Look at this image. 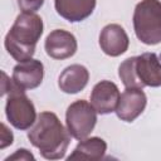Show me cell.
<instances>
[{
	"label": "cell",
	"mask_w": 161,
	"mask_h": 161,
	"mask_svg": "<svg viewBox=\"0 0 161 161\" xmlns=\"http://www.w3.org/2000/svg\"><path fill=\"white\" fill-rule=\"evenodd\" d=\"M69 132L53 112H40L35 125L28 132L30 143L47 160L63 158L69 146Z\"/></svg>",
	"instance_id": "1"
},
{
	"label": "cell",
	"mask_w": 161,
	"mask_h": 161,
	"mask_svg": "<svg viewBox=\"0 0 161 161\" xmlns=\"http://www.w3.org/2000/svg\"><path fill=\"white\" fill-rule=\"evenodd\" d=\"M43 34V20L35 13L23 11L19 14L5 35V48L18 62L31 59L35 45Z\"/></svg>",
	"instance_id": "2"
},
{
	"label": "cell",
	"mask_w": 161,
	"mask_h": 161,
	"mask_svg": "<svg viewBox=\"0 0 161 161\" xmlns=\"http://www.w3.org/2000/svg\"><path fill=\"white\" fill-rule=\"evenodd\" d=\"M133 29L138 40L147 45L161 43V1L141 0L133 13Z\"/></svg>",
	"instance_id": "3"
},
{
	"label": "cell",
	"mask_w": 161,
	"mask_h": 161,
	"mask_svg": "<svg viewBox=\"0 0 161 161\" xmlns=\"http://www.w3.org/2000/svg\"><path fill=\"white\" fill-rule=\"evenodd\" d=\"M24 91L14 83L5 104L6 118L18 130H28L36 121L35 107Z\"/></svg>",
	"instance_id": "4"
},
{
	"label": "cell",
	"mask_w": 161,
	"mask_h": 161,
	"mask_svg": "<svg viewBox=\"0 0 161 161\" xmlns=\"http://www.w3.org/2000/svg\"><path fill=\"white\" fill-rule=\"evenodd\" d=\"M65 123L67 130L73 138L79 141L84 140L91 135L97 123V111L89 102L78 99L68 107Z\"/></svg>",
	"instance_id": "5"
},
{
	"label": "cell",
	"mask_w": 161,
	"mask_h": 161,
	"mask_svg": "<svg viewBox=\"0 0 161 161\" xmlns=\"http://www.w3.org/2000/svg\"><path fill=\"white\" fill-rule=\"evenodd\" d=\"M44 48L50 58L62 60L73 57L77 52L78 44L72 33L63 29H55L48 34Z\"/></svg>",
	"instance_id": "6"
},
{
	"label": "cell",
	"mask_w": 161,
	"mask_h": 161,
	"mask_svg": "<svg viewBox=\"0 0 161 161\" xmlns=\"http://www.w3.org/2000/svg\"><path fill=\"white\" fill-rule=\"evenodd\" d=\"M147 98L142 88H126L121 94L116 113L117 117L125 122L135 121L145 109Z\"/></svg>",
	"instance_id": "7"
},
{
	"label": "cell",
	"mask_w": 161,
	"mask_h": 161,
	"mask_svg": "<svg viewBox=\"0 0 161 161\" xmlns=\"http://www.w3.org/2000/svg\"><path fill=\"white\" fill-rule=\"evenodd\" d=\"M119 97L121 94H119L118 87L113 82L101 80L92 89L91 104L94 107L97 113L108 114L116 111Z\"/></svg>",
	"instance_id": "8"
},
{
	"label": "cell",
	"mask_w": 161,
	"mask_h": 161,
	"mask_svg": "<svg viewBox=\"0 0 161 161\" xmlns=\"http://www.w3.org/2000/svg\"><path fill=\"white\" fill-rule=\"evenodd\" d=\"M44 77L43 63L38 59L19 62L13 69V82L23 89H33L40 86Z\"/></svg>",
	"instance_id": "9"
},
{
	"label": "cell",
	"mask_w": 161,
	"mask_h": 161,
	"mask_svg": "<svg viewBox=\"0 0 161 161\" xmlns=\"http://www.w3.org/2000/svg\"><path fill=\"white\" fill-rule=\"evenodd\" d=\"M130 45V39L125 29L118 24L106 25L99 34V47L104 54L118 57L123 54Z\"/></svg>",
	"instance_id": "10"
},
{
	"label": "cell",
	"mask_w": 161,
	"mask_h": 161,
	"mask_svg": "<svg viewBox=\"0 0 161 161\" xmlns=\"http://www.w3.org/2000/svg\"><path fill=\"white\" fill-rule=\"evenodd\" d=\"M136 73L141 84L148 87L161 86V60L155 53H143L136 59Z\"/></svg>",
	"instance_id": "11"
},
{
	"label": "cell",
	"mask_w": 161,
	"mask_h": 161,
	"mask_svg": "<svg viewBox=\"0 0 161 161\" xmlns=\"http://www.w3.org/2000/svg\"><path fill=\"white\" fill-rule=\"evenodd\" d=\"M57 13L70 23L87 19L96 8V0H54Z\"/></svg>",
	"instance_id": "12"
},
{
	"label": "cell",
	"mask_w": 161,
	"mask_h": 161,
	"mask_svg": "<svg viewBox=\"0 0 161 161\" xmlns=\"http://www.w3.org/2000/svg\"><path fill=\"white\" fill-rule=\"evenodd\" d=\"M89 73L84 65L72 64L67 67L58 78V86L60 91L68 94L80 92L88 83Z\"/></svg>",
	"instance_id": "13"
},
{
	"label": "cell",
	"mask_w": 161,
	"mask_h": 161,
	"mask_svg": "<svg viewBox=\"0 0 161 161\" xmlns=\"http://www.w3.org/2000/svg\"><path fill=\"white\" fill-rule=\"evenodd\" d=\"M107 150V143L101 137H91L80 140L74 151L68 156V161L73 160H89L97 161L103 158Z\"/></svg>",
	"instance_id": "14"
},
{
	"label": "cell",
	"mask_w": 161,
	"mask_h": 161,
	"mask_svg": "<svg viewBox=\"0 0 161 161\" xmlns=\"http://www.w3.org/2000/svg\"><path fill=\"white\" fill-rule=\"evenodd\" d=\"M136 59L137 57H131L123 60L118 68V75L126 88H142L137 73H136Z\"/></svg>",
	"instance_id": "15"
},
{
	"label": "cell",
	"mask_w": 161,
	"mask_h": 161,
	"mask_svg": "<svg viewBox=\"0 0 161 161\" xmlns=\"http://www.w3.org/2000/svg\"><path fill=\"white\" fill-rule=\"evenodd\" d=\"M43 4H44V0H18V5L20 10L29 11V13H34L39 10Z\"/></svg>",
	"instance_id": "16"
},
{
	"label": "cell",
	"mask_w": 161,
	"mask_h": 161,
	"mask_svg": "<svg viewBox=\"0 0 161 161\" xmlns=\"http://www.w3.org/2000/svg\"><path fill=\"white\" fill-rule=\"evenodd\" d=\"M11 160H24V161L25 160H31V161H34L35 157L26 148H19V150L15 151L14 155H11V156H9V157L5 158V161H11Z\"/></svg>",
	"instance_id": "17"
},
{
	"label": "cell",
	"mask_w": 161,
	"mask_h": 161,
	"mask_svg": "<svg viewBox=\"0 0 161 161\" xmlns=\"http://www.w3.org/2000/svg\"><path fill=\"white\" fill-rule=\"evenodd\" d=\"M13 140H14V137H13L11 131H9L8 127H6L4 123H1V141H0V148H5L6 146L11 145V143H13Z\"/></svg>",
	"instance_id": "18"
},
{
	"label": "cell",
	"mask_w": 161,
	"mask_h": 161,
	"mask_svg": "<svg viewBox=\"0 0 161 161\" xmlns=\"http://www.w3.org/2000/svg\"><path fill=\"white\" fill-rule=\"evenodd\" d=\"M1 75H3V86H1V96H4V94H6V93H9V92L11 91V88L14 87V82L11 83V82L9 80V78H8V75H6V73H5V72H1Z\"/></svg>",
	"instance_id": "19"
},
{
	"label": "cell",
	"mask_w": 161,
	"mask_h": 161,
	"mask_svg": "<svg viewBox=\"0 0 161 161\" xmlns=\"http://www.w3.org/2000/svg\"><path fill=\"white\" fill-rule=\"evenodd\" d=\"M160 60H161V57H160Z\"/></svg>",
	"instance_id": "20"
}]
</instances>
